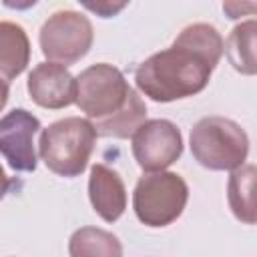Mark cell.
Instances as JSON below:
<instances>
[{"label":"cell","mask_w":257,"mask_h":257,"mask_svg":"<svg viewBox=\"0 0 257 257\" xmlns=\"http://www.w3.org/2000/svg\"><path fill=\"white\" fill-rule=\"evenodd\" d=\"M147 120V104L143 102V98L139 96L137 90H133L126 106L116 112L110 118L92 122L98 137H106V139H128L133 137L139 126Z\"/></svg>","instance_id":"obj_15"},{"label":"cell","mask_w":257,"mask_h":257,"mask_svg":"<svg viewBox=\"0 0 257 257\" xmlns=\"http://www.w3.org/2000/svg\"><path fill=\"white\" fill-rule=\"evenodd\" d=\"M70 257H122V245L116 235L98 227H80L68 241Z\"/></svg>","instance_id":"obj_14"},{"label":"cell","mask_w":257,"mask_h":257,"mask_svg":"<svg viewBox=\"0 0 257 257\" xmlns=\"http://www.w3.org/2000/svg\"><path fill=\"white\" fill-rule=\"evenodd\" d=\"M40 120L26 108H12L0 120V151L10 169L18 173L36 171L34 135Z\"/></svg>","instance_id":"obj_8"},{"label":"cell","mask_w":257,"mask_h":257,"mask_svg":"<svg viewBox=\"0 0 257 257\" xmlns=\"http://www.w3.org/2000/svg\"><path fill=\"white\" fill-rule=\"evenodd\" d=\"M30 60V42L20 24L2 20L0 22V74L8 84L12 78L22 74Z\"/></svg>","instance_id":"obj_12"},{"label":"cell","mask_w":257,"mask_h":257,"mask_svg":"<svg viewBox=\"0 0 257 257\" xmlns=\"http://www.w3.org/2000/svg\"><path fill=\"white\" fill-rule=\"evenodd\" d=\"M131 94L133 88L124 74L108 62L92 64L76 76V106L90 118V122H98L120 112Z\"/></svg>","instance_id":"obj_5"},{"label":"cell","mask_w":257,"mask_h":257,"mask_svg":"<svg viewBox=\"0 0 257 257\" xmlns=\"http://www.w3.org/2000/svg\"><path fill=\"white\" fill-rule=\"evenodd\" d=\"M30 98L42 108H66L76 102V78L66 66L56 62L36 64L26 82Z\"/></svg>","instance_id":"obj_9"},{"label":"cell","mask_w":257,"mask_h":257,"mask_svg":"<svg viewBox=\"0 0 257 257\" xmlns=\"http://www.w3.org/2000/svg\"><path fill=\"white\" fill-rule=\"evenodd\" d=\"M227 203L237 221L257 225V165H243L231 173Z\"/></svg>","instance_id":"obj_11"},{"label":"cell","mask_w":257,"mask_h":257,"mask_svg":"<svg viewBox=\"0 0 257 257\" xmlns=\"http://www.w3.org/2000/svg\"><path fill=\"white\" fill-rule=\"evenodd\" d=\"M88 199L102 221H118L126 209V189L120 175L102 163L92 165L88 177Z\"/></svg>","instance_id":"obj_10"},{"label":"cell","mask_w":257,"mask_h":257,"mask_svg":"<svg viewBox=\"0 0 257 257\" xmlns=\"http://www.w3.org/2000/svg\"><path fill=\"white\" fill-rule=\"evenodd\" d=\"M189 201V187L179 173L159 171L143 175L133 191V209L147 227H167L175 223Z\"/></svg>","instance_id":"obj_4"},{"label":"cell","mask_w":257,"mask_h":257,"mask_svg":"<svg viewBox=\"0 0 257 257\" xmlns=\"http://www.w3.org/2000/svg\"><path fill=\"white\" fill-rule=\"evenodd\" d=\"M94 40L90 20L76 10H58L50 14L38 32L42 54L48 62L70 66L90 50Z\"/></svg>","instance_id":"obj_6"},{"label":"cell","mask_w":257,"mask_h":257,"mask_svg":"<svg viewBox=\"0 0 257 257\" xmlns=\"http://www.w3.org/2000/svg\"><path fill=\"white\" fill-rule=\"evenodd\" d=\"M96 128L88 118L66 116L40 133L38 153L48 171L58 177H78L84 173L96 145Z\"/></svg>","instance_id":"obj_2"},{"label":"cell","mask_w":257,"mask_h":257,"mask_svg":"<svg viewBox=\"0 0 257 257\" xmlns=\"http://www.w3.org/2000/svg\"><path fill=\"white\" fill-rule=\"evenodd\" d=\"M193 159L209 171H235L245 165L249 137L245 128L227 116H203L189 137Z\"/></svg>","instance_id":"obj_3"},{"label":"cell","mask_w":257,"mask_h":257,"mask_svg":"<svg viewBox=\"0 0 257 257\" xmlns=\"http://www.w3.org/2000/svg\"><path fill=\"white\" fill-rule=\"evenodd\" d=\"M215 62L183 40L151 54L135 70L137 88L155 102H173L205 90Z\"/></svg>","instance_id":"obj_1"},{"label":"cell","mask_w":257,"mask_h":257,"mask_svg":"<svg viewBox=\"0 0 257 257\" xmlns=\"http://www.w3.org/2000/svg\"><path fill=\"white\" fill-rule=\"evenodd\" d=\"M133 157L145 173H159L183 155V135L173 120H145L133 135Z\"/></svg>","instance_id":"obj_7"},{"label":"cell","mask_w":257,"mask_h":257,"mask_svg":"<svg viewBox=\"0 0 257 257\" xmlns=\"http://www.w3.org/2000/svg\"><path fill=\"white\" fill-rule=\"evenodd\" d=\"M84 6H86L88 10H92V12H96V14L102 16V18H110V16H114L116 12H120L126 4H124V2H120V4H110V2H96V4H90V2H84Z\"/></svg>","instance_id":"obj_17"},{"label":"cell","mask_w":257,"mask_h":257,"mask_svg":"<svg viewBox=\"0 0 257 257\" xmlns=\"http://www.w3.org/2000/svg\"><path fill=\"white\" fill-rule=\"evenodd\" d=\"M225 54L229 64L245 76L257 74V20L239 22L227 36Z\"/></svg>","instance_id":"obj_13"},{"label":"cell","mask_w":257,"mask_h":257,"mask_svg":"<svg viewBox=\"0 0 257 257\" xmlns=\"http://www.w3.org/2000/svg\"><path fill=\"white\" fill-rule=\"evenodd\" d=\"M223 12L229 20H239L241 16H255L257 20V2H223Z\"/></svg>","instance_id":"obj_16"}]
</instances>
